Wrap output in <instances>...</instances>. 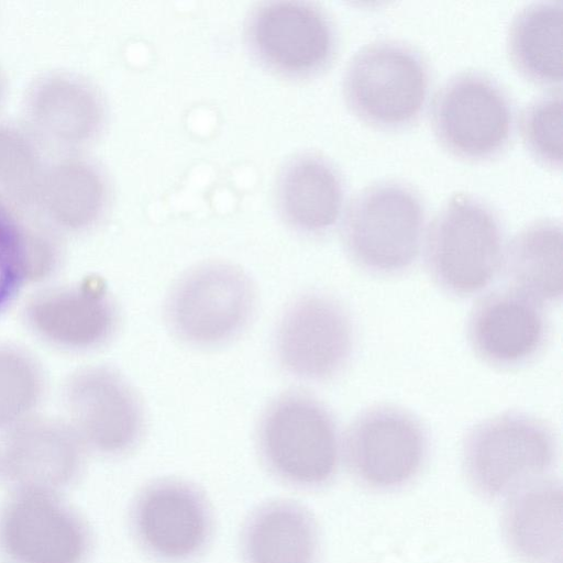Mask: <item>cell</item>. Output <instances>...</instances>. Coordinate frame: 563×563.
Listing matches in <instances>:
<instances>
[{
	"label": "cell",
	"instance_id": "cell-1",
	"mask_svg": "<svg viewBox=\"0 0 563 563\" xmlns=\"http://www.w3.org/2000/svg\"><path fill=\"white\" fill-rule=\"evenodd\" d=\"M504 252L497 214L468 194L451 196L428 228L426 263L430 276L455 296L485 289L503 266Z\"/></svg>",
	"mask_w": 563,
	"mask_h": 563
},
{
	"label": "cell",
	"instance_id": "cell-2",
	"mask_svg": "<svg viewBox=\"0 0 563 563\" xmlns=\"http://www.w3.org/2000/svg\"><path fill=\"white\" fill-rule=\"evenodd\" d=\"M429 67L411 46L390 40L363 46L343 77L347 108L364 123L399 130L415 123L428 98Z\"/></svg>",
	"mask_w": 563,
	"mask_h": 563
},
{
	"label": "cell",
	"instance_id": "cell-3",
	"mask_svg": "<svg viewBox=\"0 0 563 563\" xmlns=\"http://www.w3.org/2000/svg\"><path fill=\"white\" fill-rule=\"evenodd\" d=\"M426 212L420 196L397 181L365 187L342 221L344 247L355 264L379 275L404 272L416 261Z\"/></svg>",
	"mask_w": 563,
	"mask_h": 563
},
{
	"label": "cell",
	"instance_id": "cell-4",
	"mask_svg": "<svg viewBox=\"0 0 563 563\" xmlns=\"http://www.w3.org/2000/svg\"><path fill=\"white\" fill-rule=\"evenodd\" d=\"M260 451L269 471L292 485L327 483L339 461V438L325 407L302 393H288L266 409L258 430Z\"/></svg>",
	"mask_w": 563,
	"mask_h": 563
},
{
	"label": "cell",
	"instance_id": "cell-5",
	"mask_svg": "<svg viewBox=\"0 0 563 563\" xmlns=\"http://www.w3.org/2000/svg\"><path fill=\"white\" fill-rule=\"evenodd\" d=\"M555 454L552 430L534 417L515 412L482 421L463 444L470 482L479 493L493 497L541 478Z\"/></svg>",
	"mask_w": 563,
	"mask_h": 563
},
{
	"label": "cell",
	"instance_id": "cell-6",
	"mask_svg": "<svg viewBox=\"0 0 563 563\" xmlns=\"http://www.w3.org/2000/svg\"><path fill=\"white\" fill-rule=\"evenodd\" d=\"M256 294L249 276L227 262H208L187 272L166 303L173 332L196 346H214L236 338L249 324Z\"/></svg>",
	"mask_w": 563,
	"mask_h": 563
},
{
	"label": "cell",
	"instance_id": "cell-7",
	"mask_svg": "<svg viewBox=\"0 0 563 563\" xmlns=\"http://www.w3.org/2000/svg\"><path fill=\"white\" fill-rule=\"evenodd\" d=\"M433 134L452 155L486 161L509 144L514 110L497 80L481 71H462L437 91L430 111Z\"/></svg>",
	"mask_w": 563,
	"mask_h": 563
},
{
	"label": "cell",
	"instance_id": "cell-8",
	"mask_svg": "<svg viewBox=\"0 0 563 563\" xmlns=\"http://www.w3.org/2000/svg\"><path fill=\"white\" fill-rule=\"evenodd\" d=\"M87 521L59 494L15 490L0 509V549L11 563H86Z\"/></svg>",
	"mask_w": 563,
	"mask_h": 563
},
{
	"label": "cell",
	"instance_id": "cell-9",
	"mask_svg": "<svg viewBox=\"0 0 563 563\" xmlns=\"http://www.w3.org/2000/svg\"><path fill=\"white\" fill-rule=\"evenodd\" d=\"M66 421L85 448L117 456L131 451L144 428L141 401L126 379L107 366H85L65 380Z\"/></svg>",
	"mask_w": 563,
	"mask_h": 563
},
{
	"label": "cell",
	"instance_id": "cell-10",
	"mask_svg": "<svg viewBox=\"0 0 563 563\" xmlns=\"http://www.w3.org/2000/svg\"><path fill=\"white\" fill-rule=\"evenodd\" d=\"M246 36L254 55L271 70L308 77L332 60L336 35L330 16L302 1H268L253 10Z\"/></svg>",
	"mask_w": 563,
	"mask_h": 563
},
{
	"label": "cell",
	"instance_id": "cell-11",
	"mask_svg": "<svg viewBox=\"0 0 563 563\" xmlns=\"http://www.w3.org/2000/svg\"><path fill=\"white\" fill-rule=\"evenodd\" d=\"M427 433L410 412L394 406L363 411L344 435V456L363 484L390 488L409 481L427 455Z\"/></svg>",
	"mask_w": 563,
	"mask_h": 563
},
{
	"label": "cell",
	"instance_id": "cell-12",
	"mask_svg": "<svg viewBox=\"0 0 563 563\" xmlns=\"http://www.w3.org/2000/svg\"><path fill=\"white\" fill-rule=\"evenodd\" d=\"M86 452L66 420L35 413L4 431L0 476L13 492L60 494L81 475Z\"/></svg>",
	"mask_w": 563,
	"mask_h": 563
},
{
	"label": "cell",
	"instance_id": "cell-13",
	"mask_svg": "<svg viewBox=\"0 0 563 563\" xmlns=\"http://www.w3.org/2000/svg\"><path fill=\"white\" fill-rule=\"evenodd\" d=\"M353 342L349 313L335 299L320 294L292 302L282 317L276 336L282 365L310 380L339 374L350 360Z\"/></svg>",
	"mask_w": 563,
	"mask_h": 563
},
{
	"label": "cell",
	"instance_id": "cell-14",
	"mask_svg": "<svg viewBox=\"0 0 563 563\" xmlns=\"http://www.w3.org/2000/svg\"><path fill=\"white\" fill-rule=\"evenodd\" d=\"M23 319L45 344L66 352H86L114 334L119 312L100 277L76 286L43 288L26 300Z\"/></svg>",
	"mask_w": 563,
	"mask_h": 563
},
{
	"label": "cell",
	"instance_id": "cell-15",
	"mask_svg": "<svg viewBox=\"0 0 563 563\" xmlns=\"http://www.w3.org/2000/svg\"><path fill=\"white\" fill-rule=\"evenodd\" d=\"M139 544L153 558L180 563L194 559L211 536V512L205 497L191 485L161 479L146 486L131 510Z\"/></svg>",
	"mask_w": 563,
	"mask_h": 563
},
{
	"label": "cell",
	"instance_id": "cell-16",
	"mask_svg": "<svg viewBox=\"0 0 563 563\" xmlns=\"http://www.w3.org/2000/svg\"><path fill=\"white\" fill-rule=\"evenodd\" d=\"M548 331L543 305L512 287L482 297L467 321L473 351L501 368L532 361L542 351Z\"/></svg>",
	"mask_w": 563,
	"mask_h": 563
},
{
	"label": "cell",
	"instance_id": "cell-17",
	"mask_svg": "<svg viewBox=\"0 0 563 563\" xmlns=\"http://www.w3.org/2000/svg\"><path fill=\"white\" fill-rule=\"evenodd\" d=\"M279 213L294 229L322 234L338 221L344 186L338 169L324 157L306 153L280 172L276 186Z\"/></svg>",
	"mask_w": 563,
	"mask_h": 563
},
{
	"label": "cell",
	"instance_id": "cell-18",
	"mask_svg": "<svg viewBox=\"0 0 563 563\" xmlns=\"http://www.w3.org/2000/svg\"><path fill=\"white\" fill-rule=\"evenodd\" d=\"M511 287L541 302L563 294V235L560 222L543 219L522 228L504 252Z\"/></svg>",
	"mask_w": 563,
	"mask_h": 563
},
{
	"label": "cell",
	"instance_id": "cell-19",
	"mask_svg": "<svg viewBox=\"0 0 563 563\" xmlns=\"http://www.w3.org/2000/svg\"><path fill=\"white\" fill-rule=\"evenodd\" d=\"M245 563H314L318 532L310 514L290 501L256 510L242 537Z\"/></svg>",
	"mask_w": 563,
	"mask_h": 563
},
{
	"label": "cell",
	"instance_id": "cell-20",
	"mask_svg": "<svg viewBox=\"0 0 563 563\" xmlns=\"http://www.w3.org/2000/svg\"><path fill=\"white\" fill-rule=\"evenodd\" d=\"M563 4L532 3L514 16L507 54L514 68L534 85L553 88L562 81Z\"/></svg>",
	"mask_w": 563,
	"mask_h": 563
},
{
	"label": "cell",
	"instance_id": "cell-21",
	"mask_svg": "<svg viewBox=\"0 0 563 563\" xmlns=\"http://www.w3.org/2000/svg\"><path fill=\"white\" fill-rule=\"evenodd\" d=\"M504 531L520 559L540 563L552 556L562 538L560 485L539 478L515 490L505 509Z\"/></svg>",
	"mask_w": 563,
	"mask_h": 563
},
{
	"label": "cell",
	"instance_id": "cell-22",
	"mask_svg": "<svg viewBox=\"0 0 563 563\" xmlns=\"http://www.w3.org/2000/svg\"><path fill=\"white\" fill-rule=\"evenodd\" d=\"M30 111L43 133L66 144L90 140L103 118L97 92L87 84L65 76L40 81L31 93Z\"/></svg>",
	"mask_w": 563,
	"mask_h": 563
},
{
	"label": "cell",
	"instance_id": "cell-23",
	"mask_svg": "<svg viewBox=\"0 0 563 563\" xmlns=\"http://www.w3.org/2000/svg\"><path fill=\"white\" fill-rule=\"evenodd\" d=\"M38 198L49 220L66 231H84L101 217L107 187L101 174L84 161H64L43 175Z\"/></svg>",
	"mask_w": 563,
	"mask_h": 563
},
{
	"label": "cell",
	"instance_id": "cell-24",
	"mask_svg": "<svg viewBox=\"0 0 563 563\" xmlns=\"http://www.w3.org/2000/svg\"><path fill=\"white\" fill-rule=\"evenodd\" d=\"M60 255L48 230L0 208V258L18 285L48 279L58 268Z\"/></svg>",
	"mask_w": 563,
	"mask_h": 563
},
{
	"label": "cell",
	"instance_id": "cell-25",
	"mask_svg": "<svg viewBox=\"0 0 563 563\" xmlns=\"http://www.w3.org/2000/svg\"><path fill=\"white\" fill-rule=\"evenodd\" d=\"M45 393L41 363L27 350L0 343V430L36 413Z\"/></svg>",
	"mask_w": 563,
	"mask_h": 563
},
{
	"label": "cell",
	"instance_id": "cell-26",
	"mask_svg": "<svg viewBox=\"0 0 563 563\" xmlns=\"http://www.w3.org/2000/svg\"><path fill=\"white\" fill-rule=\"evenodd\" d=\"M519 131L523 145L540 164L562 166V93L551 91L529 102L521 111Z\"/></svg>",
	"mask_w": 563,
	"mask_h": 563
},
{
	"label": "cell",
	"instance_id": "cell-27",
	"mask_svg": "<svg viewBox=\"0 0 563 563\" xmlns=\"http://www.w3.org/2000/svg\"><path fill=\"white\" fill-rule=\"evenodd\" d=\"M43 175L29 140L14 129L0 128V186L15 199L30 202L38 197Z\"/></svg>",
	"mask_w": 563,
	"mask_h": 563
}]
</instances>
